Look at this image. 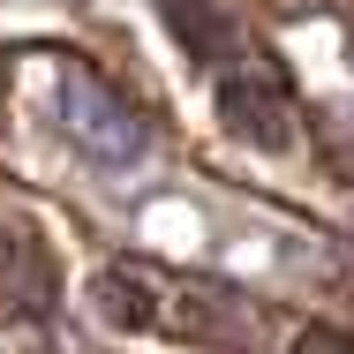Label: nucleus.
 <instances>
[{"mask_svg":"<svg viewBox=\"0 0 354 354\" xmlns=\"http://www.w3.org/2000/svg\"><path fill=\"white\" fill-rule=\"evenodd\" d=\"M98 317L106 324H151L174 339H241V294H226L212 279H166L158 264L98 272Z\"/></svg>","mask_w":354,"mask_h":354,"instance_id":"1","label":"nucleus"},{"mask_svg":"<svg viewBox=\"0 0 354 354\" xmlns=\"http://www.w3.org/2000/svg\"><path fill=\"white\" fill-rule=\"evenodd\" d=\"M53 121H61V136H68L83 158H98V166H129L143 151V121L91 68H61V83H53Z\"/></svg>","mask_w":354,"mask_h":354,"instance_id":"2","label":"nucleus"},{"mask_svg":"<svg viewBox=\"0 0 354 354\" xmlns=\"http://www.w3.org/2000/svg\"><path fill=\"white\" fill-rule=\"evenodd\" d=\"M218 106H226V121H234L249 143H286V129H294V113H286V91H279V75H272V61L234 68L226 83H218Z\"/></svg>","mask_w":354,"mask_h":354,"instance_id":"3","label":"nucleus"},{"mask_svg":"<svg viewBox=\"0 0 354 354\" xmlns=\"http://www.w3.org/2000/svg\"><path fill=\"white\" fill-rule=\"evenodd\" d=\"M166 23L196 61H218V46H234V15L218 0H166Z\"/></svg>","mask_w":354,"mask_h":354,"instance_id":"4","label":"nucleus"},{"mask_svg":"<svg viewBox=\"0 0 354 354\" xmlns=\"http://www.w3.org/2000/svg\"><path fill=\"white\" fill-rule=\"evenodd\" d=\"M294 354H354V332H332V324H309V332L294 339Z\"/></svg>","mask_w":354,"mask_h":354,"instance_id":"5","label":"nucleus"}]
</instances>
